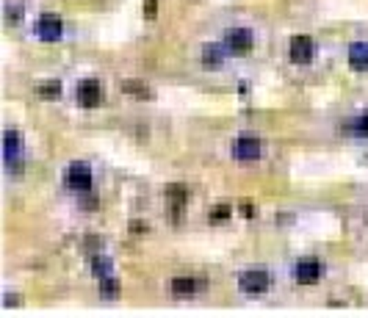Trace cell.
<instances>
[{"label":"cell","instance_id":"cell-1","mask_svg":"<svg viewBox=\"0 0 368 318\" xmlns=\"http://www.w3.org/2000/svg\"><path fill=\"white\" fill-rule=\"evenodd\" d=\"M3 164H6V172L20 178L25 164H22V138L17 131H6L3 136Z\"/></svg>","mask_w":368,"mask_h":318},{"label":"cell","instance_id":"cell-2","mask_svg":"<svg viewBox=\"0 0 368 318\" xmlns=\"http://www.w3.org/2000/svg\"><path fill=\"white\" fill-rule=\"evenodd\" d=\"M64 185L75 194H89L94 185V172L89 164L84 161H72L67 169H64Z\"/></svg>","mask_w":368,"mask_h":318},{"label":"cell","instance_id":"cell-3","mask_svg":"<svg viewBox=\"0 0 368 318\" xmlns=\"http://www.w3.org/2000/svg\"><path fill=\"white\" fill-rule=\"evenodd\" d=\"M222 42H225L230 55H247V53H252V47H255V34H252L249 28H244V25H232V28L225 31Z\"/></svg>","mask_w":368,"mask_h":318},{"label":"cell","instance_id":"cell-4","mask_svg":"<svg viewBox=\"0 0 368 318\" xmlns=\"http://www.w3.org/2000/svg\"><path fill=\"white\" fill-rule=\"evenodd\" d=\"M238 288L249 296H261L272 288V274L266 269H247L244 274H238Z\"/></svg>","mask_w":368,"mask_h":318},{"label":"cell","instance_id":"cell-5","mask_svg":"<svg viewBox=\"0 0 368 318\" xmlns=\"http://www.w3.org/2000/svg\"><path fill=\"white\" fill-rule=\"evenodd\" d=\"M324 277V263L319 258H302L294 263V282L296 285H316Z\"/></svg>","mask_w":368,"mask_h":318},{"label":"cell","instance_id":"cell-6","mask_svg":"<svg viewBox=\"0 0 368 318\" xmlns=\"http://www.w3.org/2000/svg\"><path fill=\"white\" fill-rule=\"evenodd\" d=\"M232 158L235 161H247V164H252V161H258L261 155H263V141L258 136H238L232 141Z\"/></svg>","mask_w":368,"mask_h":318},{"label":"cell","instance_id":"cell-7","mask_svg":"<svg viewBox=\"0 0 368 318\" xmlns=\"http://www.w3.org/2000/svg\"><path fill=\"white\" fill-rule=\"evenodd\" d=\"M288 58H291L294 64H299V67L310 64V61L316 58V42H313L310 37H305V34H296V37L288 42Z\"/></svg>","mask_w":368,"mask_h":318},{"label":"cell","instance_id":"cell-8","mask_svg":"<svg viewBox=\"0 0 368 318\" xmlns=\"http://www.w3.org/2000/svg\"><path fill=\"white\" fill-rule=\"evenodd\" d=\"M75 100H78V105L86 108V111L97 108V105L103 102V84H100L97 78H84V81L78 84V89H75Z\"/></svg>","mask_w":368,"mask_h":318},{"label":"cell","instance_id":"cell-9","mask_svg":"<svg viewBox=\"0 0 368 318\" xmlns=\"http://www.w3.org/2000/svg\"><path fill=\"white\" fill-rule=\"evenodd\" d=\"M34 31H37V37L42 39V42H58L61 37H64V20L58 17V14H42L39 20H37V25H34Z\"/></svg>","mask_w":368,"mask_h":318},{"label":"cell","instance_id":"cell-10","mask_svg":"<svg viewBox=\"0 0 368 318\" xmlns=\"http://www.w3.org/2000/svg\"><path fill=\"white\" fill-rule=\"evenodd\" d=\"M228 47L225 42H205L202 50H199V61H202V67H208V69H219V67H225V61H228Z\"/></svg>","mask_w":368,"mask_h":318},{"label":"cell","instance_id":"cell-11","mask_svg":"<svg viewBox=\"0 0 368 318\" xmlns=\"http://www.w3.org/2000/svg\"><path fill=\"white\" fill-rule=\"evenodd\" d=\"M346 58H349L352 69L368 72V42H352L349 50H346Z\"/></svg>","mask_w":368,"mask_h":318},{"label":"cell","instance_id":"cell-12","mask_svg":"<svg viewBox=\"0 0 368 318\" xmlns=\"http://www.w3.org/2000/svg\"><path fill=\"white\" fill-rule=\"evenodd\" d=\"M169 288H172L175 296L185 299V296H194V293L199 291V279H197V277H175V279L169 282Z\"/></svg>","mask_w":368,"mask_h":318},{"label":"cell","instance_id":"cell-13","mask_svg":"<svg viewBox=\"0 0 368 318\" xmlns=\"http://www.w3.org/2000/svg\"><path fill=\"white\" fill-rule=\"evenodd\" d=\"M343 131H346L349 136L368 138V111H360L357 117H352V119L343 125Z\"/></svg>","mask_w":368,"mask_h":318},{"label":"cell","instance_id":"cell-14","mask_svg":"<svg viewBox=\"0 0 368 318\" xmlns=\"http://www.w3.org/2000/svg\"><path fill=\"white\" fill-rule=\"evenodd\" d=\"M111 269H114V263H111V258H108V255H94L92 258V274L97 277V279L111 277Z\"/></svg>","mask_w":368,"mask_h":318},{"label":"cell","instance_id":"cell-15","mask_svg":"<svg viewBox=\"0 0 368 318\" xmlns=\"http://www.w3.org/2000/svg\"><path fill=\"white\" fill-rule=\"evenodd\" d=\"M119 293V279L117 277H103L100 279V296L103 299H114Z\"/></svg>","mask_w":368,"mask_h":318},{"label":"cell","instance_id":"cell-16","mask_svg":"<svg viewBox=\"0 0 368 318\" xmlns=\"http://www.w3.org/2000/svg\"><path fill=\"white\" fill-rule=\"evenodd\" d=\"M166 197H169L175 205H185V199H188V188H185L183 183H172V185H166Z\"/></svg>","mask_w":368,"mask_h":318},{"label":"cell","instance_id":"cell-17","mask_svg":"<svg viewBox=\"0 0 368 318\" xmlns=\"http://www.w3.org/2000/svg\"><path fill=\"white\" fill-rule=\"evenodd\" d=\"M61 81H45V84H39V97H45V100H55V97H61Z\"/></svg>","mask_w":368,"mask_h":318},{"label":"cell","instance_id":"cell-18","mask_svg":"<svg viewBox=\"0 0 368 318\" xmlns=\"http://www.w3.org/2000/svg\"><path fill=\"white\" fill-rule=\"evenodd\" d=\"M22 17H25V6H22V3H8V6H6V22H8V25L22 22Z\"/></svg>","mask_w":368,"mask_h":318},{"label":"cell","instance_id":"cell-19","mask_svg":"<svg viewBox=\"0 0 368 318\" xmlns=\"http://www.w3.org/2000/svg\"><path fill=\"white\" fill-rule=\"evenodd\" d=\"M230 205H213L211 208V213H208V219L213 222V225H222V222H228L230 219Z\"/></svg>","mask_w":368,"mask_h":318},{"label":"cell","instance_id":"cell-20","mask_svg":"<svg viewBox=\"0 0 368 318\" xmlns=\"http://www.w3.org/2000/svg\"><path fill=\"white\" fill-rule=\"evenodd\" d=\"M147 89H150V86L141 84V81H125V84H122V91H125V94H136V97H144V100L150 97Z\"/></svg>","mask_w":368,"mask_h":318},{"label":"cell","instance_id":"cell-21","mask_svg":"<svg viewBox=\"0 0 368 318\" xmlns=\"http://www.w3.org/2000/svg\"><path fill=\"white\" fill-rule=\"evenodd\" d=\"M158 14V0H144V17L152 20Z\"/></svg>","mask_w":368,"mask_h":318},{"label":"cell","instance_id":"cell-22","mask_svg":"<svg viewBox=\"0 0 368 318\" xmlns=\"http://www.w3.org/2000/svg\"><path fill=\"white\" fill-rule=\"evenodd\" d=\"M3 305H6V307H14V305H20V296H14V293H8V296L3 299Z\"/></svg>","mask_w":368,"mask_h":318},{"label":"cell","instance_id":"cell-23","mask_svg":"<svg viewBox=\"0 0 368 318\" xmlns=\"http://www.w3.org/2000/svg\"><path fill=\"white\" fill-rule=\"evenodd\" d=\"M84 208H97V197H86L84 194Z\"/></svg>","mask_w":368,"mask_h":318},{"label":"cell","instance_id":"cell-24","mask_svg":"<svg viewBox=\"0 0 368 318\" xmlns=\"http://www.w3.org/2000/svg\"><path fill=\"white\" fill-rule=\"evenodd\" d=\"M241 213H244V216H255V208H252V205H241Z\"/></svg>","mask_w":368,"mask_h":318}]
</instances>
